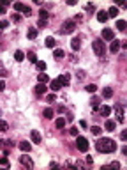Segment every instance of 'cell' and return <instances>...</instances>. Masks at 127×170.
Here are the masks:
<instances>
[{
	"instance_id": "cell-1",
	"label": "cell",
	"mask_w": 127,
	"mask_h": 170,
	"mask_svg": "<svg viewBox=\"0 0 127 170\" xmlns=\"http://www.w3.org/2000/svg\"><path fill=\"white\" fill-rule=\"evenodd\" d=\"M99 152H115L116 151V144L111 140V138H101V140L95 144Z\"/></svg>"
},
{
	"instance_id": "cell-2",
	"label": "cell",
	"mask_w": 127,
	"mask_h": 170,
	"mask_svg": "<svg viewBox=\"0 0 127 170\" xmlns=\"http://www.w3.org/2000/svg\"><path fill=\"white\" fill-rule=\"evenodd\" d=\"M76 30V21L74 20H66L62 23V28H60V32L64 36H67V34H72V32Z\"/></svg>"
},
{
	"instance_id": "cell-3",
	"label": "cell",
	"mask_w": 127,
	"mask_h": 170,
	"mask_svg": "<svg viewBox=\"0 0 127 170\" xmlns=\"http://www.w3.org/2000/svg\"><path fill=\"white\" fill-rule=\"evenodd\" d=\"M92 48H94V51H95V55H99V57L104 55V42H102L101 39H95V41L92 42Z\"/></svg>"
},
{
	"instance_id": "cell-4",
	"label": "cell",
	"mask_w": 127,
	"mask_h": 170,
	"mask_svg": "<svg viewBox=\"0 0 127 170\" xmlns=\"http://www.w3.org/2000/svg\"><path fill=\"white\" fill-rule=\"evenodd\" d=\"M76 147H78V151H80V152H87V151H88V140H87L85 136H78Z\"/></svg>"
},
{
	"instance_id": "cell-5",
	"label": "cell",
	"mask_w": 127,
	"mask_h": 170,
	"mask_svg": "<svg viewBox=\"0 0 127 170\" xmlns=\"http://www.w3.org/2000/svg\"><path fill=\"white\" fill-rule=\"evenodd\" d=\"M115 113H116V122H124V108L122 105H115Z\"/></svg>"
},
{
	"instance_id": "cell-6",
	"label": "cell",
	"mask_w": 127,
	"mask_h": 170,
	"mask_svg": "<svg viewBox=\"0 0 127 170\" xmlns=\"http://www.w3.org/2000/svg\"><path fill=\"white\" fill-rule=\"evenodd\" d=\"M19 161H21V165L27 167V168H34V161L30 159V156H19Z\"/></svg>"
},
{
	"instance_id": "cell-7",
	"label": "cell",
	"mask_w": 127,
	"mask_h": 170,
	"mask_svg": "<svg viewBox=\"0 0 127 170\" xmlns=\"http://www.w3.org/2000/svg\"><path fill=\"white\" fill-rule=\"evenodd\" d=\"M14 11H19V13L30 14V7H28V5H23L21 2H16V4H14Z\"/></svg>"
},
{
	"instance_id": "cell-8",
	"label": "cell",
	"mask_w": 127,
	"mask_h": 170,
	"mask_svg": "<svg viewBox=\"0 0 127 170\" xmlns=\"http://www.w3.org/2000/svg\"><path fill=\"white\" fill-rule=\"evenodd\" d=\"M102 39H106V41H113V39H115L113 30H111V28H102Z\"/></svg>"
},
{
	"instance_id": "cell-9",
	"label": "cell",
	"mask_w": 127,
	"mask_h": 170,
	"mask_svg": "<svg viewBox=\"0 0 127 170\" xmlns=\"http://www.w3.org/2000/svg\"><path fill=\"white\" fill-rule=\"evenodd\" d=\"M49 87H51V90H58V89H62V82L58 78L49 80Z\"/></svg>"
},
{
	"instance_id": "cell-10",
	"label": "cell",
	"mask_w": 127,
	"mask_h": 170,
	"mask_svg": "<svg viewBox=\"0 0 127 170\" xmlns=\"http://www.w3.org/2000/svg\"><path fill=\"white\" fill-rule=\"evenodd\" d=\"M120 42H122V41H118V39H113V41H111V46H110L111 53H116V51L120 50Z\"/></svg>"
},
{
	"instance_id": "cell-11",
	"label": "cell",
	"mask_w": 127,
	"mask_h": 170,
	"mask_svg": "<svg viewBox=\"0 0 127 170\" xmlns=\"http://www.w3.org/2000/svg\"><path fill=\"white\" fill-rule=\"evenodd\" d=\"M97 112H99V113H101L102 117H108V115L111 113V108H110V106H106V105H104V106H99V108H97Z\"/></svg>"
},
{
	"instance_id": "cell-12",
	"label": "cell",
	"mask_w": 127,
	"mask_h": 170,
	"mask_svg": "<svg viewBox=\"0 0 127 170\" xmlns=\"http://www.w3.org/2000/svg\"><path fill=\"white\" fill-rule=\"evenodd\" d=\"M14 144L11 140H0V149H5V151H9V149H13Z\"/></svg>"
},
{
	"instance_id": "cell-13",
	"label": "cell",
	"mask_w": 127,
	"mask_h": 170,
	"mask_svg": "<svg viewBox=\"0 0 127 170\" xmlns=\"http://www.w3.org/2000/svg\"><path fill=\"white\" fill-rule=\"evenodd\" d=\"M58 80L62 82V87H64V85H69V82H71V74H69V73L60 74V76H58Z\"/></svg>"
},
{
	"instance_id": "cell-14",
	"label": "cell",
	"mask_w": 127,
	"mask_h": 170,
	"mask_svg": "<svg viewBox=\"0 0 127 170\" xmlns=\"http://www.w3.org/2000/svg\"><path fill=\"white\" fill-rule=\"evenodd\" d=\"M108 13H106V11H99V13H97V20L101 21V23H106V21H108Z\"/></svg>"
},
{
	"instance_id": "cell-15",
	"label": "cell",
	"mask_w": 127,
	"mask_h": 170,
	"mask_svg": "<svg viewBox=\"0 0 127 170\" xmlns=\"http://www.w3.org/2000/svg\"><path fill=\"white\" fill-rule=\"evenodd\" d=\"M104 128H106V131H115L116 122H115V121H111V119H108V121H106V124H104Z\"/></svg>"
},
{
	"instance_id": "cell-16",
	"label": "cell",
	"mask_w": 127,
	"mask_h": 170,
	"mask_svg": "<svg viewBox=\"0 0 127 170\" xmlns=\"http://www.w3.org/2000/svg\"><path fill=\"white\" fill-rule=\"evenodd\" d=\"M30 138H32V142H34V144H41V133L39 131L34 130V131L30 133Z\"/></svg>"
},
{
	"instance_id": "cell-17",
	"label": "cell",
	"mask_w": 127,
	"mask_h": 170,
	"mask_svg": "<svg viewBox=\"0 0 127 170\" xmlns=\"http://www.w3.org/2000/svg\"><path fill=\"white\" fill-rule=\"evenodd\" d=\"M53 57H55V60H60V59H64V57H66V51H64V50H60V48H57L55 51H53Z\"/></svg>"
},
{
	"instance_id": "cell-18",
	"label": "cell",
	"mask_w": 127,
	"mask_h": 170,
	"mask_svg": "<svg viewBox=\"0 0 127 170\" xmlns=\"http://www.w3.org/2000/svg\"><path fill=\"white\" fill-rule=\"evenodd\" d=\"M80 42H81L80 37H72V39H71V46H72V50H76V51H78V50H80Z\"/></svg>"
},
{
	"instance_id": "cell-19",
	"label": "cell",
	"mask_w": 127,
	"mask_h": 170,
	"mask_svg": "<svg viewBox=\"0 0 127 170\" xmlns=\"http://www.w3.org/2000/svg\"><path fill=\"white\" fill-rule=\"evenodd\" d=\"M102 96H104L106 99H110L111 96H113V89H111V87H104V89H102Z\"/></svg>"
},
{
	"instance_id": "cell-20",
	"label": "cell",
	"mask_w": 127,
	"mask_h": 170,
	"mask_svg": "<svg viewBox=\"0 0 127 170\" xmlns=\"http://www.w3.org/2000/svg\"><path fill=\"white\" fill-rule=\"evenodd\" d=\"M19 149L23 152H30V149H32V145L28 144V142H19Z\"/></svg>"
},
{
	"instance_id": "cell-21",
	"label": "cell",
	"mask_w": 127,
	"mask_h": 170,
	"mask_svg": "<svg viewBox=\"0 0 127 170\" xmlns=\"http://www.w3.org/2000/svg\"><path fill=\"white\" fill-rule=\"evenodd\" d=\"M53 108H44L42 110V115H44V119H53Z\"/></svg>"
},
{
	"instance_id": "cell-22",
	"label": "cell",
	"mask_w": 127,
	"mask_h": 170,
	"mask_svg": "<svg viewBox=\"0 0 127 170\" xmlns=\"http://www.w3.org/2000/svg\"><path fill=\"white\" fill-rule=\"evenodd\" d=\"M44 92H46V85H44V83L35 85V94H39V96H41V94H44Z\"/></svg>"
},
{
	"instance_id": "cell-23",
	"label": "cell",
	"mask_w": 127,
	"mask_h": 170,
	"mask_svg": "<svg viewBox=\"0 0 127 170\" xmlns=\"http://www.w3.org/2000/svg\"><path fill=\"white\" fill-rule=\"evenodd\" d=\"M14 59H16V62H21L25 59V53L21 51V50H16V53H14Z\"/></svg>"
},
{
	"instance_id": "cell-24",
	"label": "cell",
	"mask_w": 127,
	"mask_h": 170,
	"mask_svg": "<svg viewBox=\"0 0 127 170\" xmlns=\"http://www.w3.org/2000/svg\"><path fill=\"white\" fill-rule=\"evenodd\" d=\"M37 80H39V83H48L49 82V76H48V74H44V73H41L39 76H37Z\"/></svg>"
},
{
	"instance_id": "cell-25",
	"label": "cell",
	"mask_w": 127,
	"mask_h": 170,
	"mask_svg": "<svg viewBox=\"0 0 127 170\" xmlns=\"http://www.w3.org/2000/svg\"><path fill=\"white\" fill-rule=\"evenodd\" d=\"M44 45H46L48 48H55V45H57V42H55V39H53V37H46Z\"/></svg>"
},
{
	"instance_id": "cell-26",
	"label": "cell",
	"mask_w": 127,
	"mask_h": 170,
	"mask_svg": "<svg viewBox=\"0 0 127 170\" xmlns=\"http://www.w3.org/2000/svg\"><path fill=\"white\" fill-rule=\"evenodd\" d=\"M106 13H108V16H111V18H115L116 14H118V9H116V7H113V5H111V7H110L108 11H106Z\"/></svg>"
},
{
	"instance_id": "cell-27",
	"label": "cell",
	"mask_w": 127,
	"mask_h": 170,
	"mask_svg": "<svg viewBox=\"0 0 127 170\" xmlns=\"http://www.w3.org/2000/svg\"><path fill=\"white\" fill-rule=\"evenodd\" d=\"M125 27H127V23H125V21L124 20H118V21H116V28H118V30H125Z\"/></svg>"
},
{
	"instance_id": "cell-28",
	"label": "cell",
	"mask_w": 127,
	"mask_h": 170,
	"mask_svg": "<svg viewBox=\"0 0 127 170\" xmlns=\"http://www.w3.org/2000/svg\"><path fill=\"white\" fill-rule=\"evenodd\" d=\"M39 16H41V20H42V21H46L49 14H48V11H46V9H41V11H39Z\"/></svg>"
},
{
	"instance_id": "cell-29",
	"label": "cell",
	"mask_w": 127,
	"mask_h": 170,
	"mask_svg": "<svg viewBox=\"0 0 127 170\" xmlns=\"http://www.w3.org/2000/svg\"><path fill=\"white\" fill-rule=\"evenodd\" d=\"M66 122H67L66 119H62V117H58V119L55 121V126H57V128H64V126H66Z\"/></svg>"
},
{
	"instance_id": "cell-30",
	"label": "cell",
	"mask_w": 127,
	"mask_h": 170,
	"mask_svg": "<svg viewBox=\"0 0 127 170\" xmlns=\"http://www.w3.org/2000/svg\"><path fill=\"white\" fill-rule=\"evenodd\" d=\"M37 37V28H28V39H35Z\"/></svg>"
},
{
	"instance_id": "cell-31",
	"label": "cell",
	"mask_w": 127,
	"mask_h": 170,
	"mask_svg": "<svg viewBox=\"0 0 127 170\" xmlns=\"http://www.w3.org/2000/svg\"><path fill=\"white\" fill-rule=\"evenodd\" d=\"M0 165H2V167H11V163H9V159H7V156H5V154L0 158Z\"/></svg>"
},
{
	"instance_id": "cell-32",
	"label": "cell",
	"mask_w": 127,
	"mask_h": 170,
	"mask_svg": "<svg viewBox=\"0 0 127 170\" xmlns=\"http://www.w3.org/2000/svg\"><path fill=\"white\" fill-rule=\"evenodd\" d=\"M27 57H28L30 62H37V55H35L34 51H28V55H27Z\"/></svg>"
},
{
	"instance_id": "cell-33",
	"label": "cell",
	"mask_w": 127,
	"mask_h": 170,
	"mask_svg": "<svg viewBox=\"0 0 127 170\" xmlns=\"http://www.w3.org/2000/svg\"><path fill=\"white\" fill-rule=\"evenodd\" d=\"M9 130V126H7V122L5 121H2L0 119V131H7Z\"/></svg>"
},
{
	"instance_id": "cell-34",
	"label": "cell",
	"mask_w": 127,
	"mask_h": 170,
	"mask_svg": "<svg viewBox=\"0 0 127 170\" xmlns=\"http://www.w3.org/2000/svg\"><path fill=\"white\" fill-rule=\"evenodd\" d=\"M95 90H97V85H94V83H92V85H87V92H90V94H94Z\"/></svg>"
},
{
	"instance_id": "cell-35",
	"label": "cell",
	"mask_w": 127,
	"mask_h": 170,
	"mask_svg": "<svg viewBox=\"0 0 127 170\" xmlns=\"http://www.w3.org/2000/svg\"><path fill=\"white\" fill-rule=\"evenodd\" d=\"M104 168H120V163H118V161H113V163H110V165H106Z\"/></svg>"
},
{
	"instance_id": "cell-36",
	"label": "cell",
	"mask_w": 127,
	"mask_h": 170,
	"mask_svg": "<svg viewBox=\"0 0 127 170\" xmlns=\"http://www.w3.org/2000/svg\"><path fill=\"white\" fill-rule=\"evenodd\" d=\"M90 131H92V135H95V136H97V135H101V128H99V126H94Z\"/></svg>"
},
{
	"instance_id": "cell-37",
	"label": "cell",
	"mask_w": 127,
	"mask_h": 170,
	"mask_svg": "<svg viewBox=\"0 0 127 170\" xmlns=\"http://www.w3.org/2000/svg\"><path fill=\"white\" fill-rule=\"evenodd\" d=\"M92 108H94V110H97V108H99V101H97V98H92Z\"/></svg>"
},
{
	"instance_id": "cell-38",
	"label": "cell",
	"mask_w": 127,
	"mask_h": 170,
	"mask_svg": "<svg viewBox=\"0 0 127 170\" xmlns=\"http://www.w3.org/2000/svg\"><path fill=\"white\" fill-rule=\"evenodd\" d=\"M35 64H37V69H41V71H44V69H46V62H42V60H41V62H35Z\"/></svg>"
},
{
	"instance_id": "cell-39",
	"label": "cell",
	"mask_w": 127,
	"mask_h": 170,
	"mask_svg": "<svg viewBox=\"0 0 127 170\" xmlns=\"http://www.w3.org/2000/svg\"><path fill=\"white\" fill-rule=\"evenodd\" d=\"M55 99H57V96H55V94H49V96H46V101H48V103H53Z\"/></svg>"
},
{
	"instance_id": "cell-40",
	"label": "cell",
	"mask_w": 127,
	"mask_h": 170,
	"mask_svg": "<svg viewBox=\"0 0 127 170\" xmlns=\"http://www.w3.org/2000/svg\"><path fill=\"white\" fill-rule=\"evenodd\" d=\"M5 27H9V21H5V20H0V30H2V28H5Z\"/></svg>"
},
{
	"instance_id": "cell-41",
	"label": "cell",
	"mask_w": 127,
	"mask_h": 170,
	"mask_svg": "<svg viewBox=\"0 0 127 170\" xmlns=\"http://www.w3.org/2000/svg\"><path fill=\"white\" fill-rule=\"evenodd\" d=\"M71 135L72 136H78V128H71Z\"/></svg>"
},
{
	"instance_id": "cell-42",
	"label": "cell",
	"mask_w": 127,
	"mask_h": 170,
	"mask_svg": "<svg viewBox=\"0 0 127 170\" xmlns=\"http://www.w3.org/2000/svg\"><path fill=\"white\" fill-rule=\"evenodd\" d=\"M5 85H7V83H5L4 80H0V92H2V90L5 89Z\"/></svg>"
},
{
	"instance_id": "cell-43",
	"label": "cell",
	"mask_w": 127,
	"mask_h": 170,
	"mask_svg": "<svg viewBox=\"0 0 127 170\" xmlns=\"http://www.w3.org/2000/svg\"><path fill=\"white\" fill-rule=\"evenodd\" d=\"M11 20H13V21H19V14H11Z\"/></svg>"
},
{
	"instance_id": "cell-44",
	"label": "cell",
	"mask_w": 127,
	"mask_h": 170,
	"mask_svg": "<svg viewBox=\"0 0 127 170\" xmlns=\"http://www.w3.org/2000/svg\"><path fill=\"white\" fill-rule=\"evenodd\" d=\"M37 27H46V21H42V20H39V23H37Z\"/></svg>"
},
{
	"instance_id": "cell-45",
	"label": "cell",
	"mask_w": 127,
	"mask_h": 170,
	"mask_svg": "<svg viewBox=\"0 0 127 170\" xmlns=\"http://www.w3.org/2000/svg\"><path fill=\"white\" fill-rule=\"evenodd\" d=\"M87 11H88V13H92V11H94V5H92V4H88V5H87Z\"/></svg>"
},
{
	"instance_id": "cell-46",
	"label": "cell",
	"mask_w": 127,
	"mask_h": 170,
	"mask_svg": "<svg viewBox=\"0 0 127 170\" xmlns=\"http://www.w3.org/2000/svg\"><path fill=\"white\" fill-rule=\"evenodd\" d=\"M120 138H122V140H125V138H127V131H122V135H120Z\"/></svg>"
},
{
	"instance_id": "cell-47",
	"label": "cell",
	"mask_w": 127,
	"mask_h": 170,
	"mask_svg": "<svg viewBox=\"0 0 127 170\" xmlns=\"http://www.w3.org/2000/svg\"><path fill=\"white\" fill-rule=\"evenodd\" d=\"M57 167H58V165H57L55 161H51V163H49V168H57Z\"/></svg>"
},
{
	"instance_id": "cell-48",
	"label": "cell",
	"mask_w": 127,
	"mask_h": 170,
	"mask_svg": "<svg viewBox=\"0 0 127 170\" xmlns=\"http://www.w3.org/2000/svg\"><path fill=\"white\" fill-rule=\"evenodd\" d=\"M4 13H5V7H4L2 4H0V14H4Z\"/></svg>"
}]
</instances>
